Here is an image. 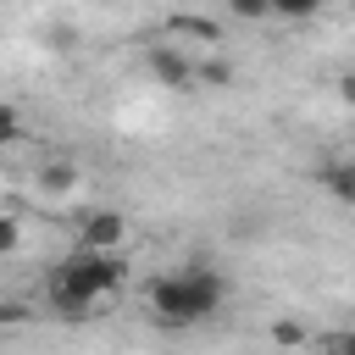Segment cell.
<instances>
[{"label":"cell","mask_w":355,"mask_h":355,"mask_svg":"<svg viewBox=\"0 0 355 355\" xmlns=\"http://www.w3.org/2000/svg\"><path fill=\"white\" fill-rule=\"evenodd\" d=\"M144 300H150V311H155L161 327H200L205 316L222 311L227 283H222V272H211V266H178V272L155 277Z\"/></svg>","instance_id":"cell-1"},{"label":"cell","mask_w":355,"mask_h":355,"mask_svg":"<svg viewBox=\"0 0 355 355\" xmlns=\"http://www.w3.org/2000/svg\"><path fill=\"white\" fill-rule=\"evenodd\" d=\"M122 277H128L122 255H89V250H78V255H67V261L55 266V277H50V305H55L61 316H89L100 300H111V294L122 288Z\"/></svg>","instance_id":"cell-2"},{"label":"cell","mask_w":355,"mask_h":355,"mask_svg":"<svg viewBox=\"0 0 355 355\" xmlns=\"http://www.w3.org/2000/svg\"><path fill=\"white\" fill-rule=\"evenodd\" d=\"M144 67L161 89H194V61L183 44H144Z\"/></svg>","instance_id":"cell-3"},{"label":"cell","mask_w":355,"mask_h":355,"mask_svg":"<svg viewBox=\"0 0 355 355\" xmlns=\"http://www.w3.org/2000/svg\"><path fill=\"white\" fill-rule=\"evenodd\" d=\"M122 239H128L122 211H89L83 227H78V250H89V255H116Z\"/></svg>","instance_id":"cell-4"},{"label":"cell","mask_w":355,"mask_h":355,"mask_svg":"<svg viewBox=\"0 0 355 355\" xmlns=\"http://www.w3.org/2000/svg\"><path fill=\"white\" fill-rule=\"evenodd\" d=\"M166 33H172L178 44H183V39H200V44H216V39H222V28H216L211 17H194V11H178V17L166 22Z\"/></svg>","instance_id":"cell-5"},{"label":"cell","mask_w":355,"mask_h":355,"mask_svg":"<svg viewBox=\"0 0 355 355\" xmlns=\"http://www.w3.org/2000/svg\"><path fill=\"white\" fill-rule=\"evenodd\" d=\"M316 183H322L338 205H355V161H333V166H322Z\"/></svg>","instance_id":"cell-6"},{"label":"cell","mask_w":355,"mask_h":355,"mask_svg":"<svg viewBox=\"0 0 355 355\" xmlns=\"http://www.w3.org/2000/svg\"><path fill=\"white\" fill-rule=\"evenodd\" d=\"M39 183H44L50 194H67V189L78 183V166H72V161H44V166H39Z\"/></svg>","instance_id":"cell-7"},{"label":"cell","mask_w":355,"mask_h":355,"mask_svg":"<svg viewBox=\"0 0 355 355\" xmlns=\"http://www.w3.org/2000/svg\"><path fill=\"white\" fill-rule=\"evenodd\" d=\"M227 78H233V67H227V61H216V55H211V61H200V67H194V83H211V89H222V83H227Z\"/></svg>","instance_id":"cell-8"},{"label":"cell","mask_w":355,"mask_h":355,"mask_svg":"<svg viewBox=\"0 0 355 355\" xmlns=\"http://www.w3.org/2000/svg\"><path fill=\"white\" fill-rule=\"evenodd\" d=\"M17 139H22V111L0 100V150H6V144H17Z\"/></svg>","instance_id":"cell-9"},{"label":"cell","mask_w":355,"mask_h":355,"mask_svg":"<svg viewBox=\"0 0 355 355\" xmlns=\"http://www.w3.org/2000/svg\"><path fill=\"white\" fill-rule=\"evenodd\" d=\"M233 17H244V22H261V17H272V0H233Z\"/></svg>","instance_id":"cell-10"},{"label":"cell","mask_w":355,"mask_h":355,"mask_svg":"<svg viewBox=\"0 0 355 355\" xmlns=\"http://www.w3.org/2000/svg\"><path fill=\"white\" fill-rule=\"evenodd\" d=\"M17 244H22V222L17 216H0V255H11Z\"/></svg>","instance_id":"cell-11"},{"label":"cell","mask_w":355,"mask_h":355,"mask_svg":"<svg viewBox=\"0 0 355 355\" xmlns=\"http://www.w3.org/2000/svg\"><path fill=\"white\" fill-rule=\"evenodd\" d=\"M17 322H28V305H22V300H6V294H0V327H17Z\"/></svg>","instance_id":"cell-12"},{"label":"cell","mask_w":355,"mask_h":355,"mask_svg":"<svg viewBox=\"0 0 355 355\" xmlns=\"http://www.w3.org/2000/svg\"><path fill=\"white\" fill-rule=\"evenodd\" d=\"M272 17H294V22H300V17H316V6H305V0H277Z\"/></svg>","instance_id":"cell-13"},{"label":"cell","mask_w":355,"mask_h":355,"mask_svg":"<svg viewBox=\"0 0 355 355\" xmlns=\"http://www.w3.org/2000/svg\"><path fill=\"white\" fill-rule=\"evenodd\" d=\"M272 338L294 349V344H305V327H300V322H277V327H272Z\"/></svg>","instance_id":"cell-14"},{"label":"cell","mask_w":355,"mask_h":355,"mask_svg":"<svg viewBox=\"0 0 355 355\" xmlns=\"http://www.w3.org/2000/svg\"><path fill=\"white\" fill-rule=\"evenodd\" d=\"M327 355H355V333H333L327 338Z\"/></svg>","instance_id":"cell-15"},{"label":"cell","mask_w":355,"mask_h":355,"mask_svg":"<svg viewBox=\"0 0 355 355\" xmlns=\"http://www.w3.org/2000/svg\"><path fill=\"white\" fill-rule=\"evenodd\" d=\"M50 50H72V28H50Z\"/></svg>","instance_id":"cell-16"}]
</instances>
